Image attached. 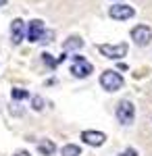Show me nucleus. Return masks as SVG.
Listing matches in <instances>:
<instances>
[{
    "mask_svg": "<svg viewBox=\"0 0 152 156\" xmlns=\"http://www.w3.org/2000/svg\"><path fill=\"white\" fill-rule=\"evenodd\" d=\"M15 156H31V154H29V152H25V150H21V152H17Z\"/></svg>",
    "mask_w": 152,
    "mask_h": 156,
    "instance_id": "f3484780",
    "label": "nucleus"
},
{
    "mask_svg": "<svg viewBox=\"0 0 152 156\" xmlns=\"http://www.w3.org/2000/svg\"><path fill=\"white\" fill-rule=\"evenodd\" d=\"M98 50H100V54H104L106 58H123V56L127 54V44H117V46L100 44Z\"/></svg>",
    "mask_w": 152,
    "mask_h": 156,
    "instance_id": "39448f33",
    "label": "nucleus"
},
{
    "mask_svg": "<svg viewBox=\"0 0 152 156\" xmlns=\"http://www.w3.org/2000/svg\"><path fill=\"white\" fill-rule=\"evenodd\" d=\"M38 150H40V154H44V156H52L56 152V146H54V142H50V140H42L38 144Z\"/></svg>",
    "mask_w": 152,
    "mask_h": 156,
    "instance_id": "9d476101",
    "label": "nucleus"
},
{
    "mask_svg": "<svg viewBox=\"0 0 152 156\" xmlns=\"http://www.w3.org/2000/svg\"><path fill=\"white\" fill-rule=\"evenodd\" d=\"M11 96H13V100H25L29 94H27L25 90H21V87H15V90L11 92Z\"/></svg>",
    "mask_w": 152,
    "mask_h": 156,
    "instance_id": "ddd939ff",
    "label": "nucleus"
},
{
    "mask_svg": "<svg viewBox=\"0 0 152 156\" xmlns=\"http://www.w3.org/2000/svg\"><path fill=\"white\" fill-rule=\"evenodd\" d=\"M31 104H34L35 110H42V108H44V100H42L40 96H34L31 98Z\"/></svg>",
    "mask_w": 152,
    "mask_h": 156,
    "instance_id": "2eb2a0df",
    "label": "nucleus"
},
{
    "mask_svg": "<svg viewBox=\"0 0 152 156\" xmlns=\"http://www.w3.org/2000/svg\"><path fill=\"white\" fill-rule=\"evenodd\" d=\"M100 85L106 92H117L119 87H123V77L117 71H104L100 75Z\"/></svg>",
    "mask_w": 152,
    "mask_h": 156,
    "instance_id": "f257e3e1",
    "label": "nucleus"
},
{
    "mask_svg": "<svg viewBox=\"0 0 152 156\" xmlns=\"http://www.w3.org/2000/svg\"><path fill=\"white\" fill-rule=\"evenodd\" d=\"M121 156H138V152H136L133 148H127V150H125V152H123Z\"/></svg>",
    "mask_w": 152,
    "mask_h": 156,
    "instance_id": "dca6fc26",
    "label": "nucleus"
},
{
    "mask_svg": "<svg viewBox=\"0 0 152 156\" xmlns=\"http://www.w3.org/2000/svg\"><path fill=\"white\" fill-rule=\"evenodd\" d=\"M131 37H133V42L138 46H148L150 40H152V31H150L148 25H136L131 29Z\"/></svg>",
    "mask_w": 152,
    "mask_h": 156,
    "instance_id": "7ed1b4c3",
    "label": "nucleus"
},
{
    "mask_svg": "<svg viewBox=\"0 0 152 156\" xmlns=\"http://www.w3.org/2000/svg\"><path fill=\"white\" fill-rule=\"evenodd\" d=\"M108 15L113 17V19H117V21H125V19H131L136 11H133V6H129V4H115V6H110V11Z\"/></svg>",
    "mask_w": 152,
    "mask_h": 156,
    "instance_id": "0eeeda50",
    "label": "nucleus"
},
{
    "mask_svg": "<svg viewBox=\"0 0 152 156\" xmlns=\"http://www.w3.org/2000/svg\"><path fill=\"white\" fill-rule=\"evenodd\" d=\"M81 140H83V144H88V146H102L106 142V135L102 131H94V129H88V131H81Z\"/></svg>",
    "mask_w": 152,
    "mask_h": 156,
    "instance_id": "6e6552de",
    "label": "nucleus"
},
{
    "mask_svg": "<svg viewBox=\"0 0 152 156\" xmlns=\"http://www.w3.org/2000/svg\"><path fill=\"white\" fill-rule=\"evenodd\" d=\"M42 60H44L46 65H50L52 69H54V67L59 65V60H54V58H52V56H50V54H48V52H44V54H42Z\"/></svg>",
    "mask_w": 152,
    "mask_h": 156,
    "instance_id": "4468645a",
    "label": "nucleus"
},
{
    "mask_svg": "<svg viewBox=\"0 0 152 156\" xmlns=\"http://www.w3.org/2000/svg\"><path fill=\"white\" fill-rule=\"evenodd\" d=\"M44 34H46L44 21H40V19L29 21V25H27V40H29L31 44H34V42H42V40H44Z\"/></svg>",
    "mask_w": 152,
    "mask_h": 156,
    "instance_id": "20e7f679",
    "label": "nucleus"
},
{
    "mask_svg": "<svg viewBox=\"0 0 152 156\" xmlns=\"http://www.w3.org/2000/svg\"><path fill=\"white\" fill-rule=\"evenodd\" d=\"M4 4H6V0H0V6H4Z\"/></svg>",
    "mask_w": 152,
    "mask_h": 156,
    "instance_id": "a211bd4d",
    "label": "nucleus"
},
{
    "mask_svg": "<svg viewBox=\"0 0 152 156\" xmlns=\"http://www.w3.org/2000/svg\"><path fill=\"white\" fill-rule=\"evenodd\" d=\"M71 73L75 75V77H88L90 73H92V65L88 62V60L83 58V56H73V65H71Z\"/></svg>",
    "mask_w": 152,
    "mask_h": 156,
    "instance_id": "423d86ee",
    "label": "nucleus"
},
{
    "mask_svg": "<svg viewBox=\"0 0 152 156\" xmlns=\"http://www.w3.org/2000/svg\"><path fill=\"white\" fill-rule=\"evenodd\" d=\"M83 46V40L79 36H71L65 44H63V48H65V52H69V50H75V48H81Z\"/></svg>",
    "mask_w": 152,
    "mask_h": 156,
    "instance_id": "9b49d317",
    "label": "nucleus"
},
{
    "mask_svg": "<svg viewBox=\"0 0 152 156\" xmlns=\"http://www.w3.org/2000/svg\"><path fill=\"white\" fill-rule=\"evenodd\" d=\"M117 119H119V123H123V125L133 123V119H136V108H133V104H131L129 100H123V102L117 104Z\"/></svg>",
    "mask_w": 152,
    "mask_h": 156,
    "instance_id": "f03ea898",
    "label": "nucleus"
},
{
    "mask_svg": "<svg viewBox=\"0 0 152 156\" xmlns=\"http://www.w3.org/2000/svg\"><path fill=\"white\" fill-rule=\"evenodd\" d=\"M23 36H25V23L21 19H15L11 23V40L13 44H21L23 42Z\"/></svg>",
    "mask_w": 152,
    "mask_h": 156,
    "instance_id": "1a4fd4ad",
    "label": "nucleus"
},
{
    "mask_svg": "<svg viewBox=\"0 0 152 156\" xmlns=\"http://www.w3.org/2000/svg\"><path fill=\"white\" fill-rule=\"evenodd\" d=\"M81 154V150H79V146L75 144H67L63 148V156H79Z\"/></svg>",
    "mask_w": 152,
    "mask_h": 156,
    "instance_id": "f8f14e48",
    "label": "nucleus"
}]
</instances>
